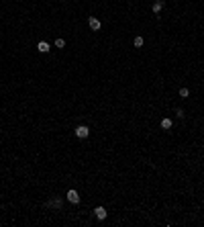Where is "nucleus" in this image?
<instances>
[{
	"mask_svg": "<svg viewBox=\"0 0 204 227\" xmlns=\"http://www.w3.org/2000/svg\"><path fill=\"white\" fill-rule=\"evenodd\" d=\"M180 96H182V98H188V96H190V90L188 88H180Z\"/></svg>",
	"mask_w": 204,
	"mask_h": 227,
	"instance_id": "obj_10",
	"label": "nucleus"
},
{
	"mask_svg": "<svg viewBox=\"0 0 204 227\" xmlns=\"http://www.w3.org/2000/svg\"><path fill=\"white\" fill-rule=\"evenodd\" d=\"M68 201L72 202V205H78V202H80V194H78V190L69 188V190H68Z\"/></svg>",
	"mask_w": 204,
	"mask_h": 227,
	"instance_id": "obj_2",
	"label": "nucleus"
},
{
	"mask_svg": "<svg viewBox=\"0 0 204 227\" xmlns=\"http://www.w3.org/2000/svg\"><path fill=\"white\" fill-rule=\"evenodd\" d=\"M171 127H174V121H171L170 117H165V119H161V129H165V131H170Z\"/></svg>",
	"mask_w": 204,
	"mask_h": 227,
	"instance_id": "obj_5",
	"label": "nucleus"
},
{
	"mask_svg": "<svg viewBox=\"0 0 204 227\" xmlns=\"http://www.w3.org/2000/svg\"><path fill=\"white\" fill-rule=\"evenodd\" d=\"M37 49H39V53H47V51L51 49V47H49V43H47V41H39Z\"/></svg>",
	"mask_w": 204,
	"mask_h": 227,
	"instance_id": "obj_7",
	"label": "nucleus"
},
{
	"mask_svg": "<svg viewBox=\"0 0 204 227\" xmlns=\"http://www.w3.org/2000/svg\"><path fill=\"white\" fill-rule=\"evenodd\" d=\"M88 25H90V29H92V31H100L102 29V23L96 19V16H90V19H88Z\"/></svg>",
	"mask_w": 204,
	"mask_h": 227,
	"instance_id": "obj_3",
	"label": "nucleus"
},
{
	"mask_svg": "<svg viewBox=\"0 0 204 227\" xmlns=\"http://www.w3.org/2000/svg\"><path fill=\"white\" fill-rule=\"evenodd\" d=\"M61 198H51V201L47 202V207H55V209H61Z\"/></svg>",
	"mask_w": 204,
	"mask_h": 227,
	"instance_id": "obj_8",
	"label": "nucleus"
},
{
	"mask_svg": "<svg viewBox=\"0 0 204 227\" xmlns=\"http://www.w3.org/2000/svg\"><path fill=\"white\" fill-rule=\"evenodd\" d=\"M73 133H76V137H80V139H86L88 135H90V129H88L86 125H78V127L73 129Z\"/></svg>",
	"mask_w": 204,
	"mask_h": 227,
	"instance_id": "obj_1",
	"label": "nucleus"
},
{
	"mask_svg": "<svg viewBox=\"0 0 204 227\" xmlns=\"http://www.w3.org/2000/svg\"><path fill=\"white\" fill-rule=\"evenodd\" d=\"M161 8H163V0H155V2H153V4H151V10H153V12H161Z\"/></svg>",
	"mask_w": 204,
	"mask_h": 227,
	"instance_id": "obj_6",
	"label": "nucleus"
},
{
	"mask_svg": "<svg viewBox=\"0 0 204 227\" xmlns=\"http://www.w3.org/2000/svg\"><path fill=\"white\" fill-rule=\"evenodd\" d=\"M175 115H178L180 119H184V111H182V109H178V111H175Z\"/></svg>",
	"mask_w": 204,
	"mask_h": 227,
	"instance_id": "obj_12",
	"label": "nucleus"
},
{
	"mask_svg": "<svg viewBox=\"0 0 204 227\" xmlns=\"http://www.w3.org/2000/svg\"><path fill=\"white\" fill-rule=\"evenodd\" d=\"M55 47H57V49L65 47V41H63V39H55Z\"/></svg>",
	"mask_w": 204,
	"mask_h": 227,
	"instance_id": "obj_11",
	"label": "nucleus"
},
{
	"mask_svg": "<svg viewBox=\"0 0 204 227\" xmlns=\"http://www.w3.org/2000/svg\"><path fill=\"white\" fill-rule=\"evenodd\" d=\"M133 43H135V47H143V43H145V41H143L141 35H137L135 39H133Z\"/></svg>",
	"mask_w": 204,
	"mask_h": 227,
	"instance_id": "obj_9",
	"label": "nucleus"
},
{
	"mask_svg": "<svg viewBox=\"0 0 204 227\" xmlns=\"http://www.w3.org/2000/svg\"><path fill=\"white\" fill-rule=\"evenodd\" d=\"M94 215H96L98 221H104L108 213H106V209H104V207H96V209H94Z\"/></svg>",
	"mask_w": 204,
	"mask_h": 227,
	"instance_id": "obj_4",
	"label": "nucleus"
}]
</instances>
